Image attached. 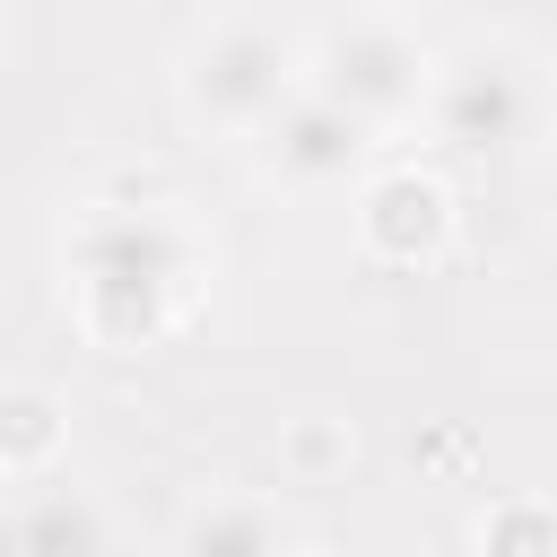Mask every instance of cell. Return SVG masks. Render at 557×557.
<instances>
[{
  "mask_svg": "<svg viewBox=\"0 0 557 557\" xmlns=\"http://www.w3.org/2000/svg\"><path fill=\"white\" fill-rule=\"evenodd\" d=\"M61 278L87 348L148 357L191 322L209 287V235L174 200H87L61 235Z\"/></svg>",
  "mask_w": 557,
  "mask_h": 557,
  "instance_id": "cell-1",
  "label": "cell"
},
{
  "mask_svg": "<svg viewBox=\"0 0 557 557\" xmlns=\"http://www.w3.org/2000/svg\"><path fill=\"white\" fill-rule=\"evenodd\" d=\"M305 87V44L261 17H218L174 52V104L200 139H252Z\"/></svg>",
  "mask_w": 557,
  "mask_h": 557,
  "instance_id": "cell-2",
  "label": "cell"
},
{
  "mask_svg": "<svg viewBox=\"0 0 557 557\" xmlns=\"http://www.w3.org/2000/svg\"><path fill=\"white\" fill-rule=\"evenodd\" d=\"M548 96H557V78H548L522 44L479 35V44H461L453 61H435L426 122H435V139H444V148H470V157H513V148H531V139H540Z\"/></svg>",
  "mask_w": 557,
  "mask_h": 557,
  "instance_id": "cell-3",
  "label": "cell"
},
{
  "mask_svg": "<svg viewBox=\"0 0 557 557\" xmlns=\"http://www.w3.org/2000/svg\"><path fill=\"white\" fill-rule=\"evenodd\" d=\"M305 78H313L322 96H339L348 113H366L374 131L418 122L426 96H435V61H426V44H418L383 0L357 9V17H339V26L305 52Z\"/></svg>",
  "mask_w": 557,
  "mask_h": 557,
  "instance_id": "cell-4",
  "label": "cell"
},
{
  "mask_svg": "<svg viewBox=\"0 0 557 557\" xmlns=\"http://www.w3.org/2000/svg\"><path fill=\"white\" fill-rule=\"evenodd\" d=\"M252 157H261V174L287 183V191H339V183H366V174H374V122L348 113L339 96H322V87L305 78V87L252 131Z\"/></svg>",
  "mask_w": 557,
  "mask_h": 557,
  "instance_id": "cell-5",
  "label": "cell"
},
{
  "mask_svg": "<svg viewBox=\"0 0 557 557\" xmlns=\"http://www.w3.org/2000/svg\"><path fill=\"white\" fill-rule=\"evenodd\" d=\"M461 235V191L435 165H374L357 183V244L383 270H435Z\"/></svg>",
  "mask_w": 557,
  "mask_h": 557,
  "instance_id": "cell-6",
  "label": "cell"
},
{
  "mask_svg": "<svg viewBox=\"0 0 557 557\" xmlns=\"http://www.w3.org/2000/svg\"><path fill=\"white\" fill-rule=\"evenodd\" d=\"M183 557H270V548H313V531L270 496V487H200L174 513Z\"/></svg>",
  "mask_w": 557,
  "mask_h": 557,
  "instance_id": "cell-7",
  "label": "cell"
},
{
  "mask_svg": "<svg viewBox=\"0 0 557 557\" xmlns=\"http://www.w3.org/2000/svg\"><path fill=\"white\" fill-rule=\"evenodd\" d=\"M61 453H70V400L52 383H9L0 392V479L35 487L61 470Z\"/></svg>",
  "mask_w": 557,
  "mask_h": 557,
  "instance_id": "cell-8",
  "label": "cell"
},
{
  "mask_svg": "<svg viewBox=\"0 0 557 557\" xmlns=\"http://www.w3.org/2000/svg\"><path fill=\"white\" fill-rule=\"evenodd\" d=\"M113 540H122V522H113L87 487H26V505H17V548H35V557L113 548Z\"/></svg>",
  "mask_w": 557,
  "mask_h": 557,
  "instance_id": "cell-9",
  "label": "cell"
},
{
  "mask_svg": "<svg viewBox=\"0 0 557 557\" xmlns=\"http://www.w3.org/2000/svg\"><path fill=\"white\" fill-rule=\"evenodd\" d=\"M470 548H496V557H557V496H496V505H479Z\"/></svg>",
  "mask_w": 557,
  "mask_h": 557,
  "instance_id": "cell-10",
  "label": "cell"
},
{
  "mask_svg": "<svg viewBox=\"0 0 557 557\" xmlns=\"http://www.w3.org/2000/svg\"><path fill=\"white\" fill-rule=\"evenodd\" d=\"M348 461H357L348 418H287V435H278V470H287L296 487H322V479H339Z\"/></svg>",
  "mask_w": 557,
  "mask_h": 557,
  "instance_id": "cell-11",
  "label": "cell"
},
{
  "mask_svg": "<svg viewBox=\"0 0 557 557\" xmlns=\"http://www.w3.org/2000/svg\"><path fill=\"white\" fill-rule=\"evenodd\" d=\"M383 9H409V0H383Z\"/></svg>",
  "mask_w": 557,
  "mask_h": 557,
  "instance_id": "cell-12",
  "label": "cell"
},
{
  "mask_svg": "<svg viewBox=\"0 0 557 557\" xmlns=\"http://www.w3.org/2000/svg\"><path fill=\"white\" fill-rule=\"evenodd\" d=\"M548 78H557V61H548Z\"/></svg>",
  "mask_w": 557,
  "mask_h": 557,
  "instance_id": "cell-13",
  "label": "cell"
}]
</instances>
